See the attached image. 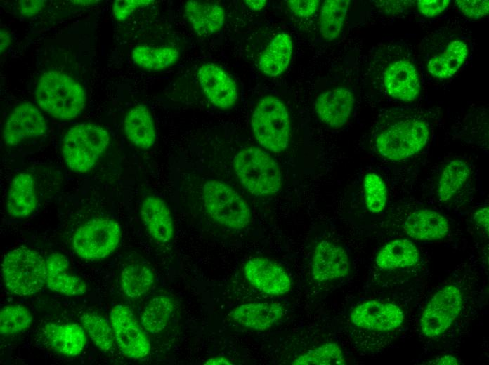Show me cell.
<instances>
[{
	"instance_id": "15",
	"label": "cell",
	"mask_w": 489,
	"mask_h": 365,
	"mask_svg": "<svg viewBox=\"0 0 489 365\" xmlns=\"http://www.w3.org/2000/svg\"><path fill=\"white\" fill-rule=\"evenodd\" d=\"M350 269L348 255L342 246L322 240L315 247L311 263L315 281L325 282L344 277Z\"/></svg>"
},
{
	"instance_id": "35",
	"label": "cell",
	"mask_w": 489,
	"mask_h": 365,
	"mask_svg": "<svg viewBox=\"0 0 489 365\" xmlns=\"http://www.w3.org/2000/svg\"><path fill=\"white\" fill-rule=\"evenodd\" d=\"M294 365H343L346 359L338 344L330 342L309 350L292 362Z\"/></svg>"
},
{
	"instance_id": "3",
	"label": "cell",
	"mask_w": 489,
	"mask_h": 365,
	"mask_svg": "<svg viewBox=\"0 0 489 365\" xmlns=\"http://www.w3.org/2000/svg\"><path fill=\"white\" fill-rule=\"evenodd\" d=\"M110 142L108 131L93 123H81L65 134L61 152L67 167L79 173H86L97 163Z\"/></svg>"
},
{
	"instance_id": "11",
	"label": "cell",
	"mask_w": 489,
	"mask_h": 365,
	"mask_svg": "<svg viewBox=\"0 0 489 365\" xmlns=\"http://www.w3.org/2000/svg\"><path fill=\"white\" fill-rule=\"evenodd\" d=\"M46 130V120L39 109L25 102L18 105L8 116L2 136L6 145L16 146L29 138L44 135Z\"/></svg>"
},
{
	"instance_id": "6",
	"label": "cell",
	"mask_w": 489,
	"mask_h": 365,
	"mask_svg": "<svg viewBox=\"0 0 489 365\" xmlns=\"http://www.w3.org/2000/svg\"><path fill=\"white\" fill-rule=\"evenodd\" d=\"M204 207L216 223L233 230L246 227L251 220V211L244 199L227 183L209 180L202 188Z\"/></svg>"
},
{
	"instance_id": "20",
	"label": "cell",
	"mask_w": 489,
	"mask_h": 365,
	"mask_svg": "<svg viewBox=\"0 0 489 365\" xmlns=\"http://www.w3.org/2000/svg\"><path fill=\"white\" fill-rule=\"evenodd\" d=\"M449 229L448 220L443 215L426 208L412 212L403 223L405 233L418 241L442 239L447 236Z\"/></svg>"
},
{
	"instance_id": "19",
	"label": "cell",
	"mask_w": 489,
	"mask_h": 365,
	"mask_svg": "<svg viewBox=\"0 0 489 365\" xmlns=\"http://www.w3.org/2000/svg\"><path fill=\"white\" fill-rule=\"evenodd\" d=\"M140 215L149 234L157 242L166 244L174 235V225L167 204L161 198L150 195L141 203Z\"/></svg>"
},
{
	"instance_id": "17",
	"label": "cell",
	"mask_w": 489,
	"mask_h": 365,
	"mask_svg": "<svg viewBox=\"0 0 489 365\" xmlns=\"http://www.w3.org/2000/svg\"><path fill=\"white\" fill-rule=\"evenodd\" d=\"M383 83L387 93L398 100L412 102L420 93L418 72L415 65L408 60L391 62L385 69Z\"/></svg>"
},
{
	"instance_id": "47",
	"label": "cell",
	"mask_w": 489,
	"mask_h": 365,
	"mask_svg": "<svg viewBox=\"0 0 489 365\" xmlns=\"http://www.w3.org/2000/svg\"><path fill=\"white\" fill-rule=\"evenodd\" d=\"M247 6L252 11L261 10L266 4L265 0H247L245 1Z\"/></svg>"
},
{
	"instance_id": "38",
	"label": "cell",
	"mask_w": 489,
	"mask_h": 365,
	"mask_svg": "<svg viewBox=\"0 0 489 365\" xmlns=\"http://www.w3.org/2000/svg\"><path fill=\"white\" fill-rule=\"evenodd\" d=\"M150 0H117L113 4V15L118 21H124L137 8L152 4Z\"/></svg>"
},
{
	"instance_id": "4",
	"label": "cell",
	"mask_w": 489,
	"mask_h": 365,
	"mask_svg": "<svg viewBox=\"0 0 489 365\" xmlns=\"http://www.w3.org/2000/svg\"><path fill=\"white\" fill-rule=\"evenodd\" d=\"M1 274L12 293L21 297L34 296L46 285V259L33 249L14 248L2 260Z\"/></svg>"
},
{
	"instance_id": "31",
	"label": "cell",
	"mask_w": 489,
	"mask_h": 365,
	"mask_svg": "<svg viewBox=\"0 0 489 365\" xmlns=\"http://www.w3.org/2000/svg\"><path fill=\"white\" fill-rule=\"evenodd\" d=\"M350 4L349 0H326L321 6L319 30L326 41H333L340 34Z\"/></svg>"
},
{
	"instance_id": "34",
	"label": "cell",
	"mask_w": 489,
	"mask_h": 365,
	"mask_svg": "<svg viewBox=\"0 0 489 365\" xmlns=\"http://www.w3.org/2000/svg\"><path fill=\"white\" fill-rule=\"evenodd\" d=\"M82 326L95 346L108 352L115 345V335L108 321L95 312H84L80 317Z\"/></svg>"
},
{
	"instance_id": "23",
	"label": "cell",
	"mask_w": 489,
	"mask_h": 365,
	"mask_svg": "<svg viewBox=\"0 0 489 365\" xmlns=\"http://www.w3.org/2000/svg\"><path fill=\"white\" fill-rule=\"evenodd\" d=\"M38 203L33 176L22 172L11 180L6 197L8 214L14 218H24L32 214Z\"/></svg>"
},
{
	"instance_id": "1",
	"label": "cell",
	"mask_w": 489,
	"mask_h": 365,
	"mask_svg": "<svg viewBox=\"0 0 489 365\" xmlns=\"http://www.w3.org/2000/svg\"><path fill=\"white\" fill-rule=\"evenodd\" d=\"M34 94L40 108L57 119H73L86 105V95L82 86L61 71L44 73L38 80Z\"/></svg>"
},
{
	"instance_id": "29",
	"label": "cell",
	"mask_w": 489,
	"mask_h": 365,
	"mask_svg": "<svg viewBox=\"0 0 489 365\" xmlns=\"http://www.w3.org/2000/svg\"><path fill=\"white\" fill-rule=\"evenodd\" d=\"M179 51L169 46H152L138 45L132 50L133 62L139 67L148 71L165 69L175 64L179 58Z\"/></svg>"
},
{
	"instance_id": "44",
	"label": "cell",
	"mask_w": 489,
	"mask_h": 365,
	"mask_svg": "<svg viewBox=\"0 0 489 365\" xmlns=\"http://www.w3.org/2000/svg\"><path fill=\"white\" fill-rule=\"evenodd\" d=\"M429 364L438 365H457L459 364V361L454 356L444 355L436 357V359L429 361Z\"/></svg>"
},
{
	"instance_id": "33",
	"label": "cell",
	"mask_w": 489,
	"mask_h": 365,
	"mask_svg": "<svg viewBox=\"0 0 489 365\" xmlns=\"http://www.w3.org/2000/svg\"><path fill=\"white\" fill-rule=\"evenodd\" d=\"M174 310V304L167 296H157L145 306L141 315V324L152 334L162 331L168 324Z\"/></svg>"
},
{
	"instance_id": "41",
	"label": "cell",
	"mask_w": 489,
	"mask_h": 365,
	"mask_svg": "<svg viewBox=\"0 0 489 365\" xmlns=\"http://www.w3.org/2000/svg\"><path fill=\"white\" fill-rule=\"evenodd\" d=\"M450 2L449 0H420L417 1V8L423 15L433 17L445 10Z\"/></svg>"
},
{
	"instance_id": "27",
	"label": "cell",
	"mask_w": 489,
	"mask_h": 365,
	"mask_svg": "<svg viewBox=\"0 0 489 365\" xmlns=\"http://www.w3.org/2000/svg\"><path fill=\"white\" fill-rule=\"evenodd\" d=\"M419 260V252L408 239H393L384 245L377 254V265L384 270L410 267Z\"/></svg>"
},
{
	"instance_id": "21",
	"label": "cell",
	"mask_w": 489,
	"mask_h": 365,
	"mask_svg": "<svg viewBox=\"0 0 489 365\" xmlns=\"http://www.w3.org/2000/svg\"><path fill=\"white\" fill-rule=\"evenodd\" d=\"M46 286L56 293L67 296H81L87 286L79 277L69 271V260L60 253H52L46 258Z\"/></svg>"
},
{
	"instance_id": "45",
	"label": "cell",
	"mask_w": 489,
	"mask_h": 365,
	"mask_svg": "<svg viewBox=\"0 0 489 365\" xmlns=\"http://www.w3.org/2000/svg\"><path fill=\"white\" fill-rule=\"evenodd\" d=\"M0 51L1 53H3L8 48L11 41L9 32L1 29L0 32Z\"/></svg>"
},
{
	"instance_id": "32",
	"label": "cell",
	"mask_w": 489,
	"mask_h": 365,
	"mask_svg": "<svg viewBox=\"0 0 489 365\" xmlns=\"http://www.w3.org/2000/svg\"><path fill=\"white\" fill-rule=\"evenodd\" d=\"M155 275L148 266L132 263L126 266L120 275V285L123 293L130 298H138L152 288Z\"/></svg>"
},
{
	"instance_id": "10",
	"label": "cell",
	"mask_w": 489,
	"mask_h": 365,
	"mask_svg": "<svg viewBox=\"0 0 489 365\" xmlns=\"http://www.w3.org/2000/svg\"><path fill=\"white\" fill-rule=\"evenodd\" d=\"M110 323L117 345L124 356L141 359L149 354V338L129 307L115 305L110 312Z\"/></svg>"
},
{
	"instance_id": "37",
	"label": "cell",
	"mask_w": 489,
	"mask_h": 365,
	"mask_svg": "<svg viewBox=\"0 0 489 365\" xmlns=\"http://www.w3.org/2000/svg\"><path fill=\"white\" fill-rule=\"evenodd\" d=\"M363 192L367 209L371 213H379L384 209L388 191L383 179L374 172L367 173L363 178Z\"/></svg>"
},
{
	"instance_id": "36",
	"label": "cell",
	"mask_w": 489,
	"mask_h": 365,
	"mask_svg": "<svg viewBox=\"0 0 489 365\" xmlns=\"http://www.w3.org/2000/svg\"><path fill=\"white\" fill-rule=\"evenodd\" d=\"M32 314L22 305H8L0 312V333L10 336L27 329L32 323Z\"/></svg>"
},
{
	"instance_id": "26",
	"label": "cell",
	"mask_w": 489,
	"mask_h": 365,
	"mask_svg": "<svg viewBox=\"0 0 489 365\" xmlns=\"http://www.w3.org/2000/svg\"><path fill=\"white\" fill-rule=\"evenodd\" d=\"M293 41L287 32L277 34L262 51L259 59V67L261 72L276 77L283 74L289 65Z\"/></svg>"
},
{
	"instance_id": "7",
	"label": "cell",
	"mask_w": 489,
	"mask_h": 365,
	"mask_svg": "<svg viewBox=\"0 0 489 365\" xmlns=\"http://www.w3.org/2000/svg\"><path fill=\"white\" fill-rule=\"evenodd\" d=\"M427 124L418 119L398 121L382 131L376 140V148L384 158L398 161L420 152L429 139Z\"/></svg>"
},
{
	"instance_id": "30",
	"label": "cell",
	"mask_w": 489,
	"mask_h": 365,
	"mask_svg": "<svg viewBox=\"0 0 489 365\" xmlns=\"http://www.w3.org/2000/svg\"><path fill=\"white\" fill-rule=\"evenodd\" d=\"M471 174L468 164L460 159L449 161L443 168L438 181L437 195L442 202L451 200L469 180Z\"/></svg>"
},
{
	"instance_id": "42",
	"label": "cell",
	"mask_w": 489,
	"mask_h": 365,
	"mask_svg": "<svg viewBox=\"0 0 489 365\" xmlns=\"http://www.w3.org/2000/svg\"><path fill=\"white\" fill-rule=\"evenodd\" d=\"M45 1H20V11L22 16L30 18L37 15L44 7Z\"/></svg>"
},
{
	"instance_id": "25",
	"label": "cell",
	"mask_w": 489,
	"mask_h": 365,
	"mask_svg": "<svg viewBox=\"0 0 489 365\" xmlns=\"http://www.w3.org/2000/svg\"><path fill=\"white\" fill-rule=\"evenodd\" d=\"M124 130L129 140L138 148H151L156 140L157 133L154 119L149 109L138 104L126 113Z\"/></svg>"
},
{
	"instance_id": "14",
	"label": "cell",
	"mask_w": 489,
	"mask_h": 365,
	"mask_svg": "<svg viewBox=\"0 0 489 365\" xmlns=\"http://www.w3.org/2000/svg\"><path fill=\"white\" fill-rule=\"evenodd\" d=\"M197 78L203 93L214 106L230 109L236 104L237 84L223 68L213 63L203 64L197 70Z\"/></svg>"
},
{
	"instance_id": "13",
	"label": "cell",
	"mask_w": 489,
	"mask_h": 365,
	"mask_svg": "<svg viewBox=\"0 0 489 365\" xmlns=\"http://www.w3.org/2000/svg\"><path fill=\"white\" fill-rule=\"evenodd\" d=\"M403 311L396 305L376 300L365 301L351 312V322L357 327L371 331L394 330L404 321Z\"/></svg>"
},
{
	"instance_id": "43",
	"label": "cell",
	"mask_w": 489,
	"mask_h": 365,
	"mask_svg": "<svg viewBox=\"0 0 489 365\" xmlns=\"http://www.w3.org/2000/svg\"><path fill=\"white\" fill-rule=\"evenodd\" d=\"M476 223L488 233L489 227V209L488 206H484L477 210L474 215Z\"/></svg>"
},
{
	"instance_id": "9",
	"label": "cell",
	"mask_w": 489,
	"mask_h": 365,
	"mask_svg": "<svg viewBox=\"0 0 489 365\" xmlns=\"http://www.w3.org/2000/svg\"><path fill=\"white\" fill-rule=\"evenodd\" d=\"M463 294L457 285L450 284L438 291L426 305L420 319L423 334L435 338L444 333L458 317Z\"/></svg>"
},
{
	"instance_id": "18",
	"label": "cell",
	"mask_w": 489,
	"mask_h": 365,
	"mask_svg": "<svg viewBox=\"0 0 489 365\" xmlns=\"http://www.w3.org/2000/svg\"><path fill=\"white\" fill-rule=\"evenodd\" d=\"M284 315L282 305L275 302H253L240 305L230 313L232 320L252 330L263 331L275 325Z\"/></svg>"
},
{
	"instance_id": "28",
	"label": "cell",
	"mask_w": 489,
	"mask_h": 365,
	"mask_svg": "<svg viewBox=\"0 0 489 365\" xmlns=\"http://www.w3.org/2000/svg\"><path fill=\"white\" fill-rule=\"evenodd\" d=\"M468 54V46L464 41H452L441 53L429 60L427 70L432 77L437 79L451 77L463 65Z\"/></svg>"
},
{
	"instance_id": "39",
	"label": "cell",
	"mask_w": 489,
	"mask_h": 365,
	"mask_svg": "<svg viewBox=\"0 0 489 365\" xmlns=\"http://www.w3.org/2000/svg\"><path fill=\"white\" fill-rule=\"evenodd\" d=\"M455 2L461 12L468 18L478 19L488 14V1L458 0Z\"/></svg>"
},
{
	"instance_id": "22",
	"label": "cell",
	"mask_w": 489,
	"mask_h": 365,
	"mask_svg": "<svg viewBox=\"0 0 489 365\" xmlns=\"http://www.w3.org/2000/svg\"><path fill=\"white\" fill-rule=\"evenodd\" d=\"M42 333L51 348L66 357L79 355L86 343L84 328L76 324L48 323Z\"/></svg>"
},
{
	"instance_id": "8",
	"label": "cell",
	"mask_w": 489,
	"mask_h": 365,
	"mask_svg": "<svg viewBox=\"0 0 489 365\" xmlns=\"http://www.w3.org/2000/svg\"><path fill=\"white\" fill-rule=\"evenodd\" d=\"M121 237L122 226L117 220L96 218L77 229L72 237V248L83 260H101L112 253Z\"/></svg>"
},
{
	"instance_id": "5",
	"label": "cell",
	"mask_w": 489,
	"mask_h": 365,
	"mask_svg": "<svg viewBox=\"0 0 489 365\" xmlns=\"http://www.w3.org/2000/svg\"><path fill=\"white\" fill-rule=\"evenodd\" d=\"M251 128L263 148L275 153L285 150L289 142L291 121L284 102L274 95L260 99L252 114Z\"/></svg>"
},
{
	"instance_id": "46",
	"label": "cell",
	"mask_w": 489,
	"mask_h": 365,
	"mask_svg": "<svg viewBox=\"0 0 489 365\" xmlns=\"http://www.w3.org/2000/svg\"><path fill=\"white\" fill-rule=\"evenodd\" d=\"M204 364L207 365H230L233 363L226 357H210L207 359Z\"/></svg>"
},
{
	"instance_id": "12",
	"label": "cell",
	"mask_w": 489,
	"mask_h": 365,
	"mask_svg": "<svg viewBox=\"0 0 489 365\" xmlns=\"http://www.w3.org/2000/svg\"><path fill=\"white\" fill-rule=\"evenodd\" d=\"M247 281L258 291L271 296L288 293L292 286L287 272L277 263L265 257L249 259L244 267Z\"/></svg>"
},
{
	"instance_id": "40",
	"label": "cell",
	"mask_w": 489,
	"mask_h": 365,
	"mask_svg": "<svg viewBox=\"0 0 489 365\" xmlns=\"http://www.w3.org/2000/svg\"><path fill=\"white\" fill-rule=\"evenodd\" d=\"M318 0H289L287 5L292 13L299 18H308L317 11Z\"/></svg>"
},
{
	"instance_id": "16",
	"label": "cell",
	"mask_w": 489,
	"mask_h": 365,
	"mask_svg": "<svg viewBox=\"0 0 489 365\" xmlns=\"http://www.w3.org/2000/svg\"><path fill=\"white\" fill-rule=\"evenodd\" d=\"M354 103V95L350 89L336 87L322 92L317 97L315 111L322 123L339 128L349 120Z\"/></svg>"
},
{
	"instance_id": "2",
	"label": "cell",
	"mask_w": 489,
	"mask_h": 365,
	"mask_svg": "<svg viewBox=\"0 0 489 365\" xmlns=\"http://www.w3.org/2000/svg\"><path fill=\"white\" fill-rule=\"evenodd\" d=\"M233 169L242 185L253 195L268 197L281 188L282 175L278 164L260 147L240 150L234 157Z\"/></svg>"
},
{
	"instance_id": "24",
	"label": "cell",
	"mask_w": 489,
	"mask_h": 365,
	"mask_svg": "<svg viewBox=\"0 0 489 365\" xmlns=\"http://www.w3.org/2000/svg\"><path fill=\"white\" fill-rule=\"evenodd\" d=\"M184 11L190 26L201 36H210L218 32L225 21V11L216 3L188 1Z\"/></svg>"
}]
</instances>
